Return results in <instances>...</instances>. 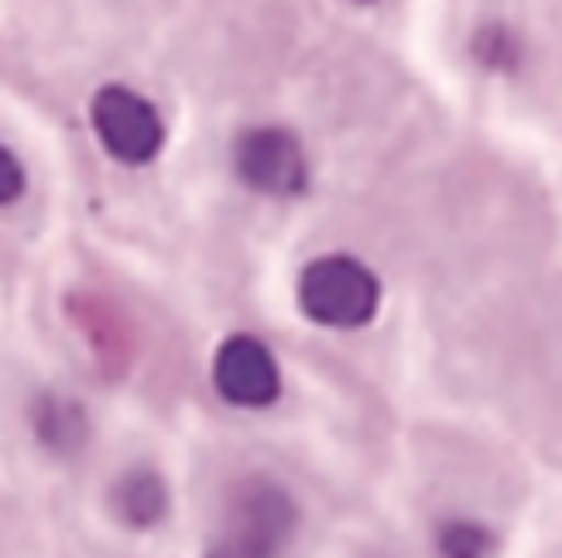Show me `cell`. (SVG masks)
I'll return each mask as SVG.
<instances>
[{
    "instance_id": "cell-1",
    "label": "cell",
    "mask_w": 562,
    "mask_h": 558,
    "mask_svg": "<svg viewBox=\"0 0 562 558\" xmlns=\"http://www.w3.org/2000/svg\"><path fill=\"white\" fill-rule=\"evenodd\" d=\"M296 306H301V316L316 326L360 332V326H370L380 312V277H375V267L350 253H321L301 267Z\"/></svg>"
},
{
    "instance_id": "cell-2",
    "label": "cell",
    "mask_w": 562,
    "mask_h": 558,
    "mask_svg": "<svg viewBox=\"0 0 562 558\" xmlns=\"http://www.w3.org/2000/svg\"><path fill=\"white\" fill-rule=\"evenodd\" d=\"M291 529H296L291 494L272 480H243L227 494L223 534L213 539L207 558H277Z\"/></svg>"
},
{
    "instance_id": "cell-3",
    "label": "cell",
    "mask_w": 562,
    "mask_h": 558,
    "mask_svg": "<svg viewBox=\"0 0 562 558\" xmlns=\"http://www.w3.org/2000/svg\"><path fill=\"white\" fill-rule=\"evenodd\" d=\"M89 129H94L99 148L124 168H144L164 154V114L148 94L134 85H99L89 99Z\"/></svg>"
},
{
    "instance_id": "cell-4",
    "label": "cell",
    "mask_w": 562,
    "mask_h": 558,
    "mask_svg": "<svg viewBox=\"0 0 562 558\" xmlns=\"http://www.w3.org/2000/svg\"><path fill=\"white\" fill-rule=\"evenodd\" d=\"M233 174L262 198H301L311 188V154L296 129L247 124L233 138Z\"/></svg>"
},
{
    "instance_id": "cell-5",
    "label": "cell",
    "mask_w": 562,
    "mask_h": 558,
    "mask_svg": "<svg viewBox=\"0 0 562 558\" xmlns=\"http://www.w3.org/2000/svg\"><path fill=\"white\" fill-rule=\"evenodd\" d=\"M213 386L223 391V401L247 405V411H262L281 395V366L272 356V346L262 336H227L213 351Z\"/></svg>"
},
{
    "instance_id": "cell-6",
    "label": "cell",
    "mask_w": 562,
    "mask_h": 558,
    "mask_svg": "<svg viewBox=\"0 0 562 558\" xmlns=\"http://www.w3.org/2000/svg\"><path fill=\"white\" fill-rule=\"evenodd\" d=\"M114 510L124 524L134 529H154L158 520L168 514V484L158 470H128L124 480L114 484Z\"/></svg>"
},
{
    "instance_id": "cell-7",
    "label": "cell",
    "mask_w": 562,
    "mask_h": 558,
    "mask_svg": "<svg viewBox=\"0 0 562 558\" xmlns=\"http://www.w3.org/2000/svg\"><path fill=\"white\" fill-rule=\"evenodd\" d=\"M35 435L49 445V450H75L79 440L89 435L85 425V411H79L75 401H65V395H45V401L35 405Z\"/></svg>"
},
{
    "instance_id": "cell-8",
    "label": "cell",
    "mask_w": 562,
    "mask_h": 558,
    "mask_svg": "<svg viewBox=\"0 0 562 558\" xmlns=\"http://www.w3.org/2000/svg\"><path fill=\"white\" fill-rule=\"evenodd\" d=\"M494 549V534L484 524H469V520H454L439 529V554L445 558H488Z\"/></svg>"
},
{
    "instance_id": "cell-9",
    "label": "cell",
    "mask_w": 562,
    "mask_h": 558,
    "mask_svg": "<svg viewBox=\"0 0 562 558\" xmlns=\"http://www.w3.org/2000/svg\"><path fill=\"white\" fill-rule=\"evenodd\" d=\"M479 59H484L488 69H514L518 65V40L508 25H484L479 30Z\"/></svg>"
},
{
    "instance_id": "cell-10",
    "label": "cell",
    "mask_w": 562,
    "mask_h": 558,
    "mask_svg": "<svg viewBox=\"0 0 562 558\" xmlns=\"http://www.w3.org/2000/svg\"><path fill=\"white\" fill-rule=\"evenodd\" d=\"M20 193H25V164L10 144H0V208H10Z\"/></svg>"
},
{
    "instance_id": "cell-11",
    "label": "cell",
    "mask_w": 562,
    "mask_h": 558,
    "mask_svg": "<svg viewBox=\"0 0 562 558\" xmlns=\"http://www.w3.org/2000/svg\"><path fill=\"white\" fill-rule=\"evenodd\" d=\"M356 5H380V0H356Z\"/></svg>"
}]
</instances>
